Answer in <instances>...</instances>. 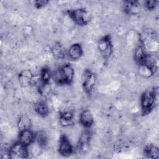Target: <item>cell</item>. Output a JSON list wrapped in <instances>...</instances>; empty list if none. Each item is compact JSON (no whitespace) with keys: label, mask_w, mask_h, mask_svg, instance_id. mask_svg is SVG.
I'll return each mask as SVG.
<instances>
[{"label":"cell","mask_w":159,"mask_h":159,"mask_svg":"<svg viewBox=\"0 0 159 159\" xmlns=\"http://www.w3.org/2000/svg\"><path fill=\"white\" fill-rule=\"evenodd\" d=\"M74 77V68L69 63L63 65L52 73V78L54 82L61 86L71 84L73 81Z\"/></svg>","instance_id":"6da1fadb"},{"label":"cell","mask_w":159,"mask_h":159,"mask_svg":"<svg viewBox=\"0 0 159 159\" xmlns=\"http://www.w3.org/2000/svg\"><path fill=\"white\" fill-rule=\"evenodd\" d=\"M158 99L157 88L144 91L140 98V106L143 115L149 114L155 107Z\"/></svg>","instance_id":"7a4b0ae2"},{"label":"cell","mask_w":159,"mask_h":159,"mask_svg":"<svg viewBox=\"0 0 159 159\" xmlns=\"http://www.w3.org/2000/svg\"><path fill=\"white\" fill-rule=\"evenodd\" d=\"M66 14L70 19L77 25L84 26L88 25L91 20V15L84 7H78L68 9Z\"/></svg>","instance_id":"3957f363"},{"label":"cell","mask_w":159,"mask_h":159,"mask_svg":"<svg viewBox=\"0 0 159 159\" xmlns=\"http://www.w3.org/2000/svg\"><path fill=\"white\" fill-rule=\"evenodd\" d=\"M98 50L104 60H108L113 53V43L110 34H106L99 39L97 43Z\"/></svg>","instance_id":"277c9868"},{"label":"cell","mask_w":159,"mask_h":159,"mask_svg":"<svg viewBox=\"0 0 159 159\" xmlns=\"http://www.w3.org/2000/svg\"><path fill=\"white\" fill-rule=\"evenodd\" d=\"M97 77L96 74L89 69H85L81 76V86L84 93L90 96L96 84Z\"/></svg>","instance_id":"5b68a950"},{"label":"cell","mask_w":159,"mask_h":159,"mask_svg":"<svg viewBox=\"0 0 159 159\" xmlns=\"http://www.w3.org/2000/svg\"><path fill=\"white\" fill-rule=\"evenodd\" d=\"M91 139L92 132L90 129H84L79 136L75 148V151L80 154L86 153L89 148Z\"/></svg>","instance_id":"8992f818"},{"label":"cell","mask_w":159,"mask_h":159,"mask_svg":"<svg viewBox=\"0 0 159 159\" xmlns=\"http://www.w3.org/2000/svg\"><path fill=\"white\" fill-rule=\"evenodd\" d=\"M57 151L58 153L63 157H69L75 152L71 141L65 134L61 135L59 138Z\"/></svg>","instance_id":"52a82bcc"},{"label":"cell","mask_w":159,"mask_h":159,"mask_svg":"<svg viewBox=\"0 0 159 159\" xmlns=\"http://www.w3.org/2000/svg\"><path fill=\"white\" fill-rule=\"evenodd\" d=\"M29 147H27L19 141L16 142L9 147L11 158H28L30 155Z\"/></svg>","instance_id":"ba28073f"},{"label":"cell","mask_w":159,"mask_h":159,"mask_svg":"<svg viewBox=\"0 0 159 159\" xmlns=\"http://www.w3.org/2000/svg\"><path fill=\"white\" fill-rule=\"evenodd\" d=\"M35 136L36 132H35L32 129L22 130L19 132L17 141L29 147L32 144L35 143Z\"/></svg>","instance_id":"9c48e42d"},{"label":"cell","mask_w":159,"mask_h":159,"mask_svg":"<svg viewBox=\"0 0 159 159\" xmlns=\"http://www.w3.org/2000/svg\"><path fill=\"white\" fill-rule=\"evenodd\" d=\"M147 53L148 52H147L140 38L139 37L138 43L134 48L133 55L134 60L138 66L142 65L144 63Z\"/></svg>","instance_id":"30bf717a"},{"label":"cell","mask_w":159,"mask_h":159,"mask_svg":"<svg viewBox=\"0 0 159 159\" xmlns=\"http://www.w3.org/2000/svg\"><path fill=\"white\" fill-rule=\"evenodd\" d=\"M94 122V116L88 109H83L79 115V123L84 129H91Z\"/></svg>","instance_id":"8fae6325"},{"label":"cell","mask_w":159,"mask_h":159,"mask_svg":"<svg viewBox=\"0 0 159 159\" xmlns=\"http://www.w3.org/2000/svg\"><path fill=\"white\" fill-rule=\"evenodd\" d=\"M34 77V74L29 69L22 70L17 76L19 83L22 88L29 87L32 84Z\"/></svg>","instance_id":"7c38bea8"},{"label":"cell","mask_w":159,"mask_h":159,"mask_svg":"<svg viewBox=\"0 0 159 159\" xmlns=\"http://www.w3.org/2000/svg\"><path fill=\"white\" fill-rule=\"evenodd\" d=\"M74 117V112L71 109H65L60 111L58 112L60 124L64 127H70L73 124Z\"/></svg>","instance_id":"4fadbf2b"},{"label":"cell","mask_w":159,"mask_h":159,"mask_svg":"<svg viewBox=\"0 0 159 159\" xmlns=\"http://www.w3.org/2000/svg\"><path fill=\"white\" fill-rule=\"evenodd\" d=\"M84 53L83 47L80 43H74L67 50V57L71 60H78Z\"/></svg>","instance_id":"5bb4252c"},{"label":"cell","mask_w":159,"mask_h":159,"mask_svg":"<svg viewBox=\"0 0 159 159\" xmlns=\"http://www.w3.org/2000/svg\"><path fill=\"white\" fill-rule=\"evenodd\" d=\"M34 109L35 112L41 117L45 118L50 114V108L47 103L43 101H39L34 103Z\"/></svg>","instance_id":"9a60e30c"},{"label":"cell","mask_w":159,"mask_h":159,"mask_svg":"<svg viewBox=\"0 0 159 159\" xmlns=\"http://www.w3.org/2000/svg\"><path fill=\"white\" fill-rule=\"evenodd\" d=\"M51 52L53 56L57 59H64L67 57V50L60 42H57L53 45L51 48Z\"/></svg>","instance_id":"2e32d148"},{"label":"cell","mask_w":159,"mask_h":159,"mask_svg":"<svg viewBox=\"0 0 159 159\" xmlns=\"http://www.w3.org/2000/svg\"><path fill=\"white\" fill-rule=\"evenodd\" d=\"M140 3L138 1H126L124 2V11L127 14L134 15L138 12Z\"/></svg>","instance_id":"e0dca14e"},{"label":"cell","mask_w":159,"mask_h":159,"mask_svg":"<svg viewBox=\"0 0 159 159\" xmlns=\"http://www.w3.org/2000/svg\"><path fill=\"white\" fill-rule=\"evenodd\" d=\"M143 153L148 158L158 159L159 158V149L157 147L152 144L146 145L143 148Z\"/></svg>","instance_id":"ac0fdd59"},{"label":"cell","mask_w":159,"mask_h":159,"mask_svg":"<svg viewBox=\"0 0 159 159\" xmlns=\"http://www.w3.org/2000/svg\"><path fill=\"white\" fill-rule=\"evenodd\" d=\"M39 148L44 149L48 143V137L44 130H40L36 132L35 142Z\"/></svg>","instance_id":"d6986e66"},{"label":"cell","mask_w":159,"mask_h":159,"mask_svg":"<svg viewBox=\"0 0 159 159\" xmlns=\"http://www.w3.org/2000/svg\"><path fill=\"white\" fill-rule=\"evenodd\" d=\"M32 122L31 119L27 115L24 114L20 116L17 121V127L19 131L32 129Z\"/></svg>","instance_id":"ffe728a7"},{"label":"cell","mask_w":159,"mask_h":159,"mask_svg":"<svg viewBox=\"0 0 159 159\" xmlns=\"http://www.w3.org/2000/svg\"><path fill=\"white\" fill-rule=\"evenodd\" d=\"M52 78V72L47 66L42 67L40 70L39 80L42 84H49Z\"/></svg>","instance_id":"44dd1931"},{"label":"cell","mask_w":159,"mask_h":159,"mask_svg":"<svg viewBox=\"0 0 159 159\" xmlns=\"http://www.w3.org/2000/svg\"><path fill=\"white\" fill-rule=\"evenodd\" d=\"M139 75L145 78H149L152 77L157 71V70L153 69L145 64L138 66Z\"/></svg>","instance_id":"7402d4cb"},{"label":"cell","mask_w":159,"mask_h":159,"mask_svg":"<svg viewBox=\"0 0 159 159\" xmlns=\"http://www.w3.org/2000/svg\"><path fill=\"white\" fill-rule=\"evenodd\" d=\"M158 1L156 0L145 1L143 2V6L147 10L149 11H153L157 8L158 6Z\"/></svg>","instance_id":"603a6c76"},{"label":"cell","mask_w":159,"mask_h":159,"mask_svg":"<svg viewBox=\"0 0 159 159\" xmlns=\"http://www.w3.org/2000/svg\"><path fill=\"white\" fill-rule=\"evenodd\" d=\"M49 3V1L47 0H36L34 2V7L36 9H41L46 6Z\"/></svg>","instance_id":"cb8c5ba5"},{"label":"cell","mask_w":159,"mask_h":159,"mask_svg":"<svg viewBox=\"0 0 159 159\" xmlns=\"http://www.w3.org/2000/svg\"><path fill=\"white\" fill-rule=\"evenodd\" d=\"M1 158H11V155L10 153L9 147H5L1 151Z\"/></svg>","instance_id":"d4e9b609"}]
</instances>
